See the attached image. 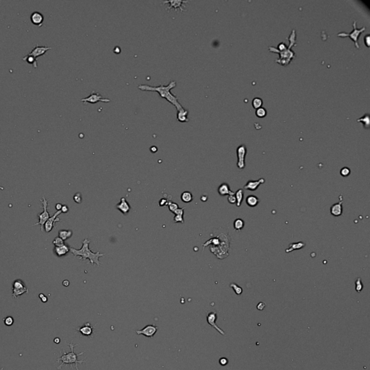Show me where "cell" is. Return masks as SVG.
<instances>
[{"mask_svg": "<svg viewBox=\"0 0 370 370\" xmlns=\"http://www.w3.org/2000/svg\"><path fill=\"white\" fill-rule=\"evenodd\" d=\"M82 248L77 249L73 247H70V252L75 257H80L79 258L82 260H88L91 265L100 266L101 265L99 258L106 255L105 253H101L100 252H93L89 248V244L91 242L88 239H85L82 242Z\"/></svg>", "mask_w": 370, "mask_h": 370, "instance_id": "7a4b0ae2", "label": "cell"}, {"mask_svg": "<svg viewBox=\"0 0 370 370\" xmlns=\"http://www.w3.org/2000/svg\"><path fill=\"white\" fill-rule=\"evenodd\" d=\"M244 227V221L241 218H237L234 222V228L236 231H241Z\"/></svg>", "mask_w": 370, "mask_h": 370, "instance_id": "83f0119b", "label": "cell"}, {"mask_svg": "<svg viewBox=\"0 0 370 370\" xmlns=\"http://www.w3.org/2000/svg\"><path fill=\"white\" fill-rule=\"evenodd\" d=\"M219 363L221 366H226V365H227L228 363H229V360H228L227 358L221 357L219 359Z\"/></svg>", "mask_w": 370, "mask_h": 370, "instance_id": "b9f144b4", "label": "cell"}, {"mask_svg": "<svg viewBox=\"0 0 370 370\" xmlns=\"http://www.w3.org/2000/svg\"><path fill=\"white\" fill-rule=\"evenodd\" d=\"M169 202H168L166 199H164V198L161 199L159 202L160 206H161V207L165 206V205H169Z\"/></svg>", "mask_w": 370, "mask_h": 370, "instance_id": "ee69618b", "label": "cell"}, {"mask_svg": "<svg viewBox=\"0 0 370 370\" xmlns=\"http://www.w3.org/2000/svg\"><path fill=\"white\" fill-rule=\"evenodd\" d=\"M39 298H40V299H41L42 302H43V303L46 302V301H48V299H47V297L43 294H39Z\"/></svg>", "mask_w": 370, "mask_h": 370, "instance_id": "bcb514c9", "label": "cell"}, {"mask_svg": "<svg viewBox=\"0 0 370 370\" xmlns=\"http://www.w3.org/2000/svg\"><path fill=\"white\" fill-rule=\"evenodd\" d=\"M246 203L249 207H255L260 203V200L255 195H249L246 199Z\"/></svg>", "mask_w": 370, "mask_h": 370, "instance_id": "7402d4cb", "label": "cell"}, {"mask_svg": "<svg viewBox=\"0 0 370 370\" xmlns=\"http://www.w3.org/2000/svg\"><path fill=\"white\" fill-rule=\"evenodd\" d=\"M304 246H305V243L302 242H296V243H292V244H289L290 248L286 249V252L288 253V252H292V251H294V249H302L303 247H304Z\"/></svg>", "mask_w": 370, "mask_h": 370, "instance_id": "603a6c76", "label": "cell"}, {"mask_svg": "<svg viewBox=\"0 0 370 370\" xmlns=\"http://www.w3.org/2000/svg\"><path fill=\"white\" fill-rule=\"evenodd\" d=\"M174 221L175 223H185V221H184V218H183V216H181V215H175L174 218Z\"/></svg>", "mask_w": 370, "mask_h": 370, "instance_id": "f35d334b", "label": "cell"}, {"mask_svg": "<svg viewBox=\"0 0 370 370\" xmlns=\"http://www.w3.org/2000/svg\"><path fill=\"white\" fill-rule=\"evenodd\" d=\"M43 20H44V17H43V14L41 12H37V11L33 12L31 15H30V20H31L32 23L35 25L41 26L43 25Z\"/></svg>", "mask_w": 370, "mask_h": 370, "instance_id": "ac0fdd59", "label": "cell"}, {"mask_svg": "<svg viewBox=\"0 0 370 370\" xmlns=\"http://www.w3.org/2000/svg\"><path fill=\"white\" fill-rule=\"evenodd\" d=\"M255 114H256V115L257 116V117H259V118H263V117H265L267 114V111L265 110V108L260 107V108L257 109V110H256Z\"/></svg>", "mask_w": 370, "mask_h": 370, "instance_id": "1f68e13d", "label": "cell"}, {"mask_svg": "<svg viewBox=\"0 0 370 370\" xmlns=\"http://www.w3.org/2000/svg\"><path fill=\"white\" fill-rule=\"evenodd\" d=\"M62 284H63V286H66V287H67V286L70 285V281H68V280H64V281L62 282Z\"/></svg>", "mask_w": 370, "mask_h": 370, "instance_id": "681fc988", "label": "cell"}, {"mask_svg": "<svg viewBox=\"0 0 370 370\" xmlns=\"http://www.w3.org/2000/svg\"><path fill=\"white\" fill-rule=\"evenodd\" d=\"M288 39L290 41V45L288 46V49L286 50L283 51H279L276 49V48H274V47H272L270 46L269 47V50L272 52H274V53H278L280 55V58L279 59H277L275 60V62H278L279 64H281V65H287L291 62V61L292 60V59L295 56V54L291 50V47L293 46L296 43V31L295 30H293L292 32H291V35L290 36L288 37Z\"/></svg>", "mask_w": 370, "mask_h": 370, "instance_id": "277c9868", "label": "cell"}, {"mask_svg": "<svg viewBox=\"0 0 370 370\" xmlns=\"http://www.w3.org/2000/svg\"><path fill=\"white\" fill-rule=\"evenodd\" d=\"M342 204H343V200L341 199L339 203L333 204L330 207V213H331L332 216H336V217L341 216L342 213H343Z\"/></svg>", "mask_w": 370, "mask_h": 370, "instance_id": "d6986e66", "label": "cell"}, {"mask_svg": "<svg viewBox=\"0 0 370 370\" xmlns=\"http://www.w3.org/2000/svg\"><path fill=\"white\" fill-rule=\"evenodd\" d=\"M0 370H4V368H3V367L1 368V369H0Z\"/></svg>", "mask_w": 370, "mask_h": 370, "instance_id": "816d5d0a", "label": "cell"}, {"mask_svg": "<svg viewBox=\"0 0 370 370\" xmlns=\"http://www.w3.org/2000/svg\"><path fill=\"white\" fill-rule=\"evenodd\" d=\"M162 2L164 3V4H168V3H169V4H170V5L166 8L167 10L172 9V8H174L175 10H177V8H179L181 11L185 12V9H183V7H185V6L184 5V4L189 3V1H182V0H169V1H162Z\"/></svg>", "mask_w": 370, "mask_h": 370, "instance_id": "5bb4252c", "label": "cell"}, {"mask_svg": "<svg viewBox=\"0 0 370 370\" xmlns=\"http://www.w3.org/2000/svg\"><path fill=\"white\" fill-rule=\"evenodd\" d=\"M80 101L84 103L88 102L90 104H96V103L98 101H102L105 103H109L111 101L110 99L104 98L99 93L95 92V91H93L88 97L84 98H81Z\"/></svg>", "mask_w": 370, "mask_h": 370, "instance_id": "ba28073f", "label": "cell"}, {"mask_svg": "<svg viewBox=\"0 0 370 370\" xmlns=\"http://www.w3.org/2000/svg\"><path fill=\"white\" fill-rule=\"evenodd\" d=\"M40 201L42 203V208H43V211L42 213H39L38 214V218L39 219L38 222L35 223L34 226H36V225H41V231H43V227H44V224L48 221L49 218H50V214L48 212V205H49V200L46 199L44 197L42 198L41 200H40Z\"/></svg>", "mask_w": 370, "mask_h": 370, "instance_id": "5b68a950", "label": "cell"}, {"mask_svg": "<svg viewBox=\"0 0 370 370\" xmlns=\"http://www.w3.org/2000/svg\"><path fill=\"white\" fill-rule=\"evenodd\" d=\"M62 213V211H56L51 217H50L48 219V221L46 222V223L44 224V227L43 229H45V231L46 233H49L50 231H51L55 227V223L56 222H59L61 221V219L58 218V216H59L60 214Z\"/></svg>", "mask_w": 370, "mask_h": 370, "instance_id": "4fadbf2b", "label": "cell"}, {"mask_svg": "<svg viewBox=\"0 0 370 370\" xmlns=\"http://www.w3.org/2000/svg\"><path fill=\"white\" fill-rule=\"evenodd\" d=\"M61 211H62V213H67V212L69 211V208H68L66 205H63Z\"/></svg>", "mask_w": 370, "mask_h": 370, "instance_id": "7dc6e473", "label": "cell"}, {"mask_svg": "<svg viewBox=\"0 0 370 370\" xmlns=\"http://www.w3.org/2000/svg\"><path fill=\"white\" fill-rule=\"evenodd\" d=\"M73 200H74V201L76 203H78V204L81 203V202H82V195H81V194L76 193L75 195L73 196Z\"/></svg>", "mask_w": 370, "mask_h": 370, "instance_id": "74e56055", "label": "cell"}, {"mask_svg": "<svg viewBox=\"0 0 370 370\" xmlns=\"http://www.w3.org/2000/svg\"><path fill=\"white\" fill-rule=\"evenodd\" d=\"M230 287L232 288L233 289H234V292H235L236 294L239 295H239H241L242 294V291H243L242 288H241L240 286H238V285L236 284V283H231V284H230Z\"/></svg>", "mask_w": 370, "mask_h": 370, "instance_id": "4dcf8cb0", "label": "cell"}, {"mask_svg": "<svg viewBox=\"0 0 370 370\" xmlns=\"http://www.w3.org/2000/svg\"><path fill=\"white\" fill-rule=\"evenodd\" d=\"M262 100L260 98H255L252 100V106L254 108L257 109L262 106Z\"/></svg>", "mask_w": 370, "mask_h": 370, "instance_id": "f546056e", "label": "cell"}, {"mask_svg": "<svg viewBox=\"0 0 370 370\" xmlns=\"http://www.w3.org/2000/svg\"><path fill=\"white\" fill-rule=\"evenodd\" d=\"M72 236V231L71 230H60L59 231V237L61 238L62 240H67Z\"/></svg>", "mask_w": 370, "mask_h": 370, "instance_id": "484cf974", "label": "cell"}, {"mask_svg": "<svg viewBox=\"0 0 370 370\" xmlns=\"http://www.w3.org/2000/svg\"><path fill=\"white\" fill-rule=\"evenodd\" d=\"M52 243H53V244L55 246V247H59V246H62V245H63V244H64V241L62 240V239L60 237L57 236V237H56L54 239L53 242Z\"/></svg>", "mask_w": 370, "mask_h": 370, "instance_id": "e575fe53", "label": "cell"}, {"mask_svg": "<svg viewBox=\"0 0 370 370\" xmlns=\"http://www.w3.org/2000/svg\"><path fill=\"white\" fill-rule=\"evenodd\" d=\"M185 208H179L178 209L176 210V211H174L173 213H174V215H181V216H183V215H184V210H185Z\"/></svg>", "mask_w": 370, "mask_h": 370, "instance_id": "7bdbcfd3", "label": "cell"}, {"mask_svg": "<svg viewBox=\"0 0 370 370\" xmlns=\"http://www.w3.org/2000/svg\"><path fill=\"white\" fill-rule=\"evenodd\" d=\"M3 320H4V325L7 326H11L13 325V323H14V319H13V317H11V316H8V317L4 318Z\"/></svg>", "mask_w": 370, "mask_h": 370, "instance_id": "d590c367", "label": "cell"}, {"mask_svg": "<svg viewBox=\"0 0 370 370\" xmlns=\"http://www.w3.org/2000/svg\"><path fill=\"white\" fill-rule=\"evenodd\" d=\"M116 207L124 215L127 214L130 211V210H131V207H130V204L127 203L125 198H122L121 200H120V203H118Z\"/></svg>", "mask_w": 370, "mask_h": 370, "instance_id": "e0dca14e", "label": "cell"}, {"mask_svg": "<svg viewBox=\"0 0 370 370\" xmlns=\"http://www.w3.org/2000/svg\"><path fill=\"white\" fill-rule=\"evenodd\" d=\"M176 85H177V82L172 80L169 83L168 85H164L163 84H161L159 86H151L146 84H142L139 85L138 88L140 89L141 91L158 92L161 98L166 99L168 101L170 102L176 107L177 110V120L180 122H187L190 120L188 118L189 112L179 104L178 97L174 96L171 92V90L175 88Z\"/></svg>", "mask_w": 370, "mask_h": 370, "instance_id": "6da1fadb", "label": "cell"}, {"mask_svg": "<svg viewBox=\"0 0 370 370\" xmlns=\"http://www.w3.org/2000/svg\"><path fill=\"white\" fill-rule=\"evenodd\" d=\"M68 345L70 346V348L71 351L70 352H65V350L63 349L62 352H61V356L59 357L57 359H56V362H59V361H62V364L58 366L57 369H60L62 368V366H63L64 364H70V365L71 368H72V364H75V367L77 370H80L79 368H78L77 364H83V363L85 362V360L83 359L79 361L78 360V356H81L83 355V353H85L84 352H81L80 353H75L74 351V348L77 345H78V344H74V343H68Z\"/></svg>", "mask_w": 370, "mask_h": 370, "instance_id": "3957f363", "label": "cell"}, {"mask_svg": "<svg viewBox=\"0 0 370 370\" xmlns=\"http://www.w3.org/2000/svg\"><path fill=\"white\" fill-rule=\"evenodd\" d=\"M54 341L55 343H60V338H56L54 339Z\"/></svg>", "mask_w": 370, "mask_h": 370, "instance_id": "f907efd6", "label": "cell"}, {"mask_svg": "<svg viewBox=\"0 0 370 370\" xmlns=\"http://www.w3.org/2000/svg\"><path fill=\"white\" fill-rule=\"evenodd\" d=\"M159 327L156 325H148L146 327H143L142 330H137L135 332L138 335H143L144 336L148 337V338H152L154 336L155 334L158 331Z\"/></svg>", "mask_w": 370, "mask_h": 370, "instance_id": "8fae6325", "label": "cell"}, {"mask_svg": "<svg viewBox=\"0 0 370 370\" xmlns=\"http://www.w3.org/2000/svg\"><path fill=\"white\" fill-rule=\"evenodd\" d=\"M265 182V180L264 178H261L256 181H248L247 183L244 185V189L247 190H250V191H255L258 188L259 186L262 185Z\"/></svg>", "mask_w": 370, "mask_h": 370, "instance_id": "2e32d148", "label": "cell"}, {"mask_svg": "<svg viewBox=\"0 0 370 370\" xmlns=\"http://www.w3.org/2000/svg\"><path fill=\"white\" fill-rule=\"evenodd\" d=\"M168 207H169V211L172 212V213H174L176 210L179 208L178 204L175 203H172V202H169V205H168Z\"/></svg>", "mask_w": 370, "mask_h": 370, "instance_id": "8d00e7d4", "label": "cell"}, {"mask_svg": "<svg viewBox=\"0 0 370 370\" xmlns=\"http://www.w3.org/2000/svg\"><path fill=\"white\" fill-rule=\"evenodd\" d=\"M340 175L343 177H346L351 174V170H350L349 168L348 167H343L340 169Z\"/></svg>", "mask_w": 370, "mask_h": 370, "instance_id": "836d02e7", "label": "cell"}, {"mask_svg": "<svg viewBox=\"0 0 370 370\" xmlns=\"http://www.w3.org/2000/svg\"><path fill=\"white\" fill-rule=\"evenodd\" d=\"M228 201H229V203H231V204H235V203H236L235 195H229V197H228Z\"/></svg>", "mask_w": 370, "mask_h": 370, "instance_id": "60d3db41", "label": "cell"}, {"mask_svg": "<svg viewBox=\"0 0 370 370\" xmlns=\"http://www.w3.org/2000/svg\"><path fill=\"white\" fill-rule=\"evenodd\" d=\"M234 195H235L236 200V206L240 207L243 201V199H244V191H243L242 189H239L235 192Z\"/></svg>", "mask_w": 370, "mask_h": 370, "instance_id": "cb8c5ba5", "label": "cell"}, {"mask_svg": "<svg viewBox=\"0 0 370 370\" xmlns=\"http://www.w3.org/2000/svg\"><path fill=\"white\" fill-rule=\"evenodd\" d=\"M358 122H362L364 124V127L365 128H369V115L368 114H364L361 118L358 119L356 120Z\"/></svg>", "mask_w": 370, "mask_h": 370, "instance_id": "f1b7e54d", "label": "cell"}, {"mask_svg": "<svg viewBox=\"0 0 370 370\" xmlns=\"http://www.w3.org/2000/svg\"><path fill=\"white\" fill-rule=\"evenodd\" d=\"M287 49L288 47L286 46V45L284 43H281L278 46V48H276V49L279 51H283Z\"/></svg>", "mask_w": 370, "mask_h": 370, "instance_id": "ab89813d", "label": "cell"}, {"mask_svg": "<svg viewBox=\"0 0 370 370\" xmlns=\"http://www.w3.org/2000/svg\"><path fill=\"white\" fill-rule=\"evenodd\" d=\"M12 296L14 299H17L21 295L25 293H28L29 291L26 287L24 283L21 280H15L12 284Z\"/></svg>", "mask_w": 370, "mask_h": 370, "instance_id": "52a82bcc", "label": "cell"}, {"mask_svg": "<svg viewBox=\"0 0 370 370\" xmlns=\"http://www.w3.org/2000/svg\"><path fill=\"white\" fill-rule=\"evenodd\" d=\"M217 318H218L217 312H216V311H211V312L207 313V322H208V323L211 326H212L213 328L216 329V330H217L220 334H221V335H226L225 332L223 331V330H221V329L217 325V324H216V320H217Z\"/></svg>", "mask_w": 370, "mask_h": 370, "instance_id": "30bf717a", "label": "cell"}, {"mask_svg": "<svg viewBox=\"0 0 370 370\" xmlns=\"http://www.w3.org/2000/svg\"><path fill=\"white\" fill-rule=\"evenodd\" d=\"M265 303L260 302L258 304H257V309H258V310H263L264 308H265Z\"/></svg>", "mask_w": 370, "mask_h": 370, "instance_id": "f6af8a7d", "label": "cell"}, {"mask_svg": "<svg viewBox=\"0 0 370 370\" xmlns=\"http://www.w3.org/2000/svg\"><path fill=\"white\" fill-rule=\"evenodd\" d=\"M181 200L185 203H191L193 200V195L190 192L185 191L182 192V194L181 195Z\"/></svg>", "mask_w": 370, "mask_h": 370, "instance_id": "d4e9b609", "label": "cell"}, {"mask_svg": "<svg viewBox=\"0 0 370 370\" xmlns=\"http://www.w3.org/2000/svg\"><path fill=\"white\" fill-rule=\"evenodd\" d=\"M353 30H352L351 33H345V32L339 33L338 34V36H339V37H347V36L350 37V38H351L352 40H353V41H354L355 46H356V48L359 49V44H358V38H359L360 34H361L363 31H364L365 29H366V28L363 27V28H360V29L357 28H356V21H354V22H353Z\"/></svg>", "mask_w": 370, "mask_h": 370, "instance_id": "8992f818", "label": "cell"}, {"mask_svg": "<svg viewBox=\"0 0 370 370\" xmlns=\"http://www.w3.org/2000/svg\"><path fill=\"white\" fill-rule=\"evenodd\" d=\"M50 49H51V47L44 46H39L38 44H37L36 46L34 47V48L31 50V51L29 52L28 54L31 55V56H34L35 59H37L38 56H42V55L44 54L48 51V50H50Z\"/></svg>", "mask_w": 370, "mask_h": 370, "instance_id": "9a60e30c", "label": "cell"}, {"mask_svg": "<svg viewBox=\"0 0 370 370\" xmlns=\"http://www.w3.org/2000/svg\"><path fill=\"white\" fill-rule=\"evenodd\" d=\"M236 154L238 157L237 166L239 169H243L245 167V156L247 154V148L244 145H241L236 149Z\"/></svg>", "mask_w": 370, "mask_h": 370, "instance_id": "9c48e42d", "label": "cell"}, {"mask_svg": "<svg viewBox=\"0 0 370 370\" xmlns=\"http://www.w3.org/2000/svg\"><path fill=\"white\" fill-rule=\"evenodd\" d=\"M22 60H25V61H27L28 63L29 64H33L34 68H37L38 67V62H37V59H35L34 56H31V55H29L28 54L25 56H24L22 58Z\"/></svg>", "mask_w": 370, "mask_h": 370, "instance_id": "4316f807", "label": "cell"}, {"mask_svg": "<svg viewBox=\"0 0 370 370\" xmlns=\"http://www.w3.org/2000/svg\"><path fill=\"white\" fill-rule=\"evenodd\" d=\"M355 284H356V291L357 292H361L363 289V284H362V282H361V278H356V281L355 282Z\"/></svg>", "mask_w": 370, "mask_h": 370, "instance_id": "d6a6232c", "label": "cell"}, {"mask_svg": "<svg viewBox=\"0 0 370 370\" xmlns=\"http://www.w3.org/2000/svg\"><path fill=\"white\" fill-rule=\"evenodd\" d=\"M75 330L77 332H80L83 336H87L91 338H93L94 333V327L91 325L90 322H86L80 327H77Z\"/></svg>", "mask_w": 370, "mask_h": 370, "instance_id": "7c38bea8", "label": "cell"}, {"mask_svg": "<svg viewBox=\"0 0 370 370\" xmlns=\"http://www.w3.org/2000/svg\"><path fill=\"white\" fill-rule=\"evenodd\" d=\"M54 252L57 257H62V256L66 255L68 252H70V247L66 244H63V245L59 246V247H54Z\"/></svg>", "mask_w": 370, "mask_h": 370, "instance_id": "ffe728a7", "label": "cell"}, {"mask_svg": "<svg viewBox=\"0 0 370 370\" xmlns=\"http://www.w3.org/2000/svg\"><path fill=\"white\" fill-rule=\"evenodd\" d=\"M218 192L220 195L221 196H225V195H234V192L230 190V187L228 184L223 183L222 185L219 186L218 189Z\"/></svg>", "mask_w": 370, "mask_h": 370, "instance_id": "44dd1931", "label": "cell"}, {"mask_svg": "<svg viewBox=\"0 0 370 370\" xmlns=\"http://www.w3.org/2000/svg\"><path fill=\"white\" fill-rule=\"evenodd\" d=\"M62 205H62L61 203H56V206H55V208H56V211H61V210H62Z\"/></svg>", "mask_w": 370, "mask_h": 370, "instance_id": "c3c4849f", "label": "cell"}]
</instances>
